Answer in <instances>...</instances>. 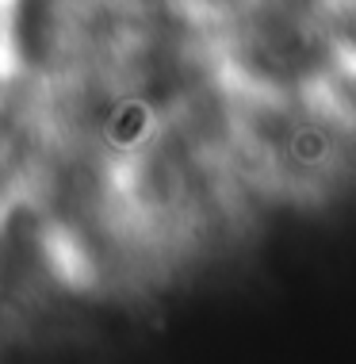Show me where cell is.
<instances>
[{
	"instance_id": "1",
	"label": "cell",
	"mask_w": 356,
	"mask_h": 364,
	"mask_svg": "<svg viewBox=\"0 0 356 364\" xmlns=\"http://www.w3.org/2000/svg\"><path fill=\"white\" fill-rule=\"evenodd\" d=\"M345 43H349V50L356 54V8L345 16Z\"/></svg>"
}]
</instances>
